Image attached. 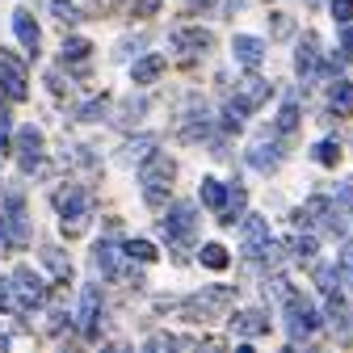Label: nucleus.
<instances>
[{"label": "nucleus", "instance_id": "nucleus-21", "mask_svg": "<svg viewBox=\"0 0 353 353\" xmlns=\"http://www.w3.org/2000/svg\"><path fill=\"white\" fill-rule=\"evenodd\" d=\"M198 198H202V206H210V210H223V206L232 202V190H228L223 181H214V176H206L202 190H198Z\"/></svg>", "mask_w": 353, "mask_h": 353}, {"label": "nucleus", "instance_id": "nucleus-20", "mask_svg": "<svg viewBox=\"0 0 353 353\" xmlns=\"http://www.w3.org/2000/svg\"><path fill=\"white\" fill-rule=\"evenodd\" d=\"M164 63H168V59H164L160 51H148L143 59H135V68H130V80H135V84H152V80L164 72Z\"/></svg>", "mask_w": 353, "mask_h": 353}, {"label": "nucleus", "instance_id": "nucleus-24", "mask_svg": "<svg viewBox=\"0 0 353 353\" xmlns=\"http://www.w3.org/2000/svg\"><path fill=\"white\" fill-rule=\"evenodd\" d=\"M42 265L59 278V282H72V261L59 252V248H42Z\"/></svg>", "mask_w": 353, "mask_h": 353}, {"label": "nucleus", "instance_id": "nucleus-39", "mask_svg": "<svg viewBox=\"0 0 353 353\" xmlns=\"http://www.w3.org/2000/svg\"><path fill=\"white\" fill-rule=\"evenodd\" d=\"M160 5L164 0H135V17H152V13H160Z\"/></svg>", "mask_w": 353, "mask_h": 353}, {"label": "nucleus", "instance_id": "nucleus-11", "mask_svg": "<svg viewBox=\"0 0 353 353\" xmlns=\"http://www.w3.org/2000/svg\"><path fill=\"white\" fill-rule=\"evenodd\" d=\"M172 47L185 51V55H206L214 47V34L202 26H185V30H172Z\"/></svg>", "mask_w": 353, "mask_h": 353}, {"label": "nucleus", "instance_id": "nucleus-15", "mask_svg": "<svg viewBox=\"0 0 353 353\" xmlns=\"http://www.w3.org/2000/svg\"><path fill=\"white\" fill-rule=\"evenodd\" d=\"M13 34H17V42H21L30 55H38V47H42V30H38V21H34L30 9H17V13H13Z\"/></svg>", "mask_w": 353, "mask_h": 353}, {"label": "nucleus", "instance_id": "nucleus-7", "mask_svg": "<svg viewBox=\"0 0 353 353\" xmlns=\"http://www.w3.org/2000/svg\"><path fill=\"white\" fill-rule=\"evenodd\" d=\"M0 88H5L9 101H26V97H30V88H26V68H21L9 51H0Z\"/></svg>", "mask_w": 353, "mask_h": 353}, {"label": "nucleus", "instance_id": "nucleus-23", "mask_svg": "<svg viewBox=\"0 0 353 353\" xmlns=\"http://www.w3.org/2000/svg\"><path fill=\"white\" fill-rule=\"evenodd\" d=\"M152 152H156V135H139V139H130V143L122 148V160H126V164H143Z\"/></svg>", "mask_w": 353, "mask_h": 353}, {"label": "nucleus", "instance_id": "nucleus-17", "mask_svg": "<svg viewBox=\"0 0 353 353\" xmlns=\"http://www.w3.org/2000/svg\"><path fill=\"white\" fill-rule=\"evenodd\" d=\"M270 93H274L270 80H261V76H244V80H240V101H244L248 110L265 105V101H270Z\"/></svg>", "mask_w": 353, "mask_h": 353}, {"label": "nucleus", "instance_id": "nucleus-31", "mask_svg": "<svg viewBox=\"0 0 353 353\" xmlns=\"http://www.w3.org/2000/svg\"><path fill=\"white\" fill-rule=\"evenodd\" d=\"M316 282H320L324 294H332L341 286V270H332V265H316Z\"/></svg>", "mask_w": 353, "mask_h": 353}, {"label": "nucleus", "instance_id": "nucleus-29", "mask_svg": "<svg viewBox=\"0 0 353 353\" xmlns=\"http://www.w3.org/2000/svg\"><path fill=\"white\" fill-rule=\"evenodd\" d=\"M88 38H63V63H80V59H88Z\"/></svg>", "mask_w": 353, "mask_h": 353}, {"label": "nucleus", "instance_id": "nucleus-36", "mask_svg": "<svg viewBox=\"0 0 353 353\" xmlns=\"http://www.w3.org/2000/svg\"><path fill=\"white\" fill-rule=\"evenodd\" d=\"M105 118V97L101 101H88L84 110H80V122H101Z\"/></svg>", "mask_w": 353, "mask_h": 353}, {"label": "nucleus", "instance_id": "nucleus-14", "mask_svg": "<svg viewBox=\"0 0 353 353\" xmlns=\"http://www.w3.org/2000/svg\"><path fill=\"white\" fill-rule=\"evenodd\" d=\"M88 194L80 190V185H63L59 194H55V210H59V219H84L88 214Z\"/></svg>", "mask_w": 353, "mask_h": 353}, {"label": "nucleus", "instance_id": "nucleus-2", "mask_svg": "<svg viewBox=\"0 0 353 353\" xmlns=\"http://www.w3.org/2000/svg\"><path fill=\"white\" fill-rule=\"evenodd\" d=\"M160 236L168 240V248L185 252L194 244V236H198V206L194 202H172L164 210V219H160Z\"/></svg>", "mask_w": 353, "mask_h": 353}, {"label": "nucleus", "instance_id": "nucleus-6", "mask_svg": "<svg viewBox=\"0 0 353 353\" xmlns=\"http://www.w3.org/2000/svg\"><path fill=\"white\" fill-rule=\"evenodd\" d=\"M278 139H282V135L274 130V135H261V139L248 148V164H252L256 172H265V176L282 164V143H278Z\"/></svg>", "mask_w": 353, "mask_h": 353}, {"label": "nucleus", "instance_id": "nucleus-40", "mask_svg": "<svg viewBox=\"0 0 353 353\" xmlns=\"http://www.w3.org/2000/svg\"><path fill=\"white\" fill-rule=\"evenodd\" d=\"M13 248V236H9V223H5V214H0V252H9Z\"/></svg>", "mask_w": 353, "mask_h": 353}, {"label": "nucleus", "instance_id": "nucleus-25", "mask_svg": "<svg viewBox=\"0 0 353 353\" xmlns=\"http://www.w3.org/2000/svg\"><path fill=\"white\" fill-rule=\"evenodd\" d=\"M294 126H299V97L290 93V97H286V105L278 110V122H274V130H278V135H290Z\"/></svg>", "mask_w": 353, "mask_h": 353}, {"label": "nucleus", "instance_id": "nucleus-8", "mask_svg": "<svg viewBox=\"0 0 353 353\" xmlns=\"http://www.w3.org/2000/svg\"><path fill=\"white\" fill-rule=\"evenodd\" d=\"M0 214H5V223H9L13 248H26L30 223H26V202H21V194H5V202H0Z\"/></svg>", "mask_w": 353, "mask_h": 353}, {"label": "nucleus", "instance_id": "nucleus-26", "mask_svg": "<svg viewBox=\"0 0 353 353\" xmlns=\"http://www.w3.org/2000/svg\"><path fill=\"white\" fill-rule=\"evenodd\" d=\"M198 261L206 265V270H228V261H232V256H228L223 244H202V248H198Z\"/></svg>", "mask_w": 353, "mask_h": 353}, {"label": "nucleus", "instance_id": "nucleus-13", "mask_svg": "<svg viewBox=\"0 0 353 353\" xmlns=\"http://www.w3.org/2000/svg\"><path fill=\"white\" fill-rule=\"evenodd\" d=\"M97 320H101V294H97V286H84V294H80V332H84V341H97Z\"/></svg>", "mask_w": 353, "mask_h": 353}, {"label": "nucleus", "instance_id": "nucleus-37", "mask_svg": "<svg viewBox=\"0 0 353 353\" xmlns=\"http://www.w3.org/2000/svg\"><path fill=\"white\" fill-rule=\"evenodd\" d=\"M332 198H336V206L353 219V185H336V194H332Z\"/></svg>", "mask_w": 353, "mask_h": 353}, {"label": "nucleus", "instance_id": "nucleus-28", "mask_svg": "<svg viewBox=\"0 0 353 353\" xmlns=\"http://www.w3.org/2000/svg\"><path fill=\"white\" fill-rule=\"evenodd\" d=\"M122 252H126L130 261H143V265L160 256V252H156V244H148V240H126V244H122Z\"/></svg>", "mask_w": 353, "mask_h": 353}, {"label": "nucleus", "instance_id": "nucleus-42", "mask_svg": "<svg viewBox=\"0 0 353 353\" xmlns=\"http://www.w3.org/2000/svg\"><path fill=\"white\" fill-rule=\"evenodd\" d=\"M307 5H320V0H307Z\"/></svg>", "mask_w": 353, "mask_h": 353}, {"label": "nucleus", "instance_id": "nucleus-19", "mask_svg": "<svg viewBox=\"0 0 353 353\" xmlns=\"http://www.w3.org/2000/svg\"><path fill=\"white\" fill-rule=\"evenodd\" d=\"M232 332H240V336H261V332H270V316H265V312H236V316H232Z\"/></svg>", "mask_w": 353, "mask_h": 353}, {"label": "nucleus", "instance_id": "nucleus-38", "mask_svg": "<svg viewBox=\"0 0 353 353\" xmlns=\"http://www.w3.org/2000/svg\"><path fill=\"white\" fill-rule=\"evenodd\" d=\"M341 59H353V21L341 26Z\"/></svg>", "mask_w": 353, "mask_h": 353}, {"label": "nucleus", "instance_id": "nucleus-18", "mask_svg": "<svg viewBox=\"0 0 353 353\" xmlns=\"http://www.w3.org/2000/svg\"><path fill=\"white\" fill-rule=\"evenodd\" d=\"M328 110L349 118L353 114V80H332L328 84Z\"/></svg>", "mask_w": 353, "mask_h": 353}, {"label": "nucleus", "instance_id": "nucleus-35", "mask_svg": "<svg viewBox=\"0 0 353 353\" xmlns=\"http://www.w3.org/2000/svg\"><path fill=\"white\" fill-rule=\"evenodd\" d=\"M332 21L336 26H349L353 21V0H332Z\"/></svg>", "mask_w": 353, "mask_h": 353}, {"label": "nucleus", "instance_id": "nucleus-32", "mask_svg": "<svg viewBox=\"0 0 353 353\" xmlns=\"http://www.w3.org/2000/svg\"><path fill=\"white\" fill-rule=\"evenodd\" d=\"M336 270H341V282L353 286V244H345V248L336 252Z\"/></svg>", "mask_w": 353, "mask_h": 353}, {"label": "nucleus", "instance_id": "nucleus-30", "mask_svg": "<svg viewBox=\"0 0 353 353\" xmlns=\"http://www.w3.org/2000/svg\"><path fill=\"white\" fill-rule=\"evenodd\" d=\"M312 160H316V164H336V160H341V143H336V139H320V143L312 148Z\"/></svg>", "mask_w": 353, "mask_h": 353}, {"label": "nucleus", "instance_id": "nucleus-4", "mask_svg": "<svg viewBox=\"0 0 353 353\" xmlns=\"http://www.w3.org/2000/svg\"><path fill=\"white\" fill-rule=\"evenodd\" d=\"M320 324H324V316H320L316 303H307L299 294L286 303V332H290V341H307L312 332H320Z\"/></svg>", "mask_w": 353, "mask_h": 353}, {"label": "nucleus", "instance_id": "nucleus-16", "mask_svg": "<svg viewBox=\"0 0 353 353\" xmlns=\"http://www.w3.org/2000/svg\"><path fill=\"white\" fill-rule=\"evenodd\" d=\"M294 68H299V76H316L320 72V42H316V34H303L299 51H294Z\"/></svg>", "mask_w": 353, "mask_h": 353}, {"label": "nucleus", "instance_id": "nucleus-12", "mask_svg": "<svg viewBox=\"0 0 353 353\" xmlns=\"http://www.w3.org/2000/svg\"><path fill=\"white\" fill-rule=\"evenodd\" d=\"M176 135H181L185 143L206 139V135H210V110H206V105H194L190 114H181V118H176Z\"/></svg>", "mask_w": 353, "mask_h": 353}, {"label": "nucleus", "instance_id": "nucleus-22", "mask_svg": "<svg viewBox=\"0 0 353 353\" xmlns=\"http://www.w3.org/2000/svg\"><path fill=\"white\" fill-rule=\"evenodd\" d=\"M93 270L105 274V278H118V248H114V244L101 240V244L93 248Z\"/></svg>", "mask_w": 353, "mask_h": 353}, {"label": "nucleus", "instance_id": "nucleus-9", "mask_svg": "<svg viewBox=\"0 0 353 353\" xmlns=\"http://www.w3.org/2000/svg\"><path fill=\"white\" fill-rule=\"evenodd\" d=\"M265 51H270V47H265V38H256V34H236V38H232V55H236V63L248 68V72L261 68Z\"/></svg>", "mask_w": 353, "mask_h": 353}, {"label": "nucleus", "instance_id": "nucleus-3", "mask_svg": "<svg viewBox=\"0 0 353 353\" xmlns=\"http://www.w3.org/2000/svg\"><path fill=\"white\" fill-rule=\"evenodd\" d=\"M42 303H47V282H42L34 270H17L9 278V312L30 316L34 307H42Z\"/></svg>", "mask_w": 353, "mask_h": 353}, {"label": "nucleus", "instance_id": "nucleus-10", "mask_svg": "<svg viewBox=\"0 0 353 353\" xmlns=\"http://www.w3.org/2000/svg\"><path fill=\"white\" fill-rule=\"evenodd\" d=\"M38 160H42V130L38 126H21L17 130V164H21V172H34Z\"/></svg>", "mask_w": 353, "mask_h": 353}, {"label": "nucleus", "instance_id": "nucleus-34", "mask_svg": "<svg viewBox=\"0 0 353 353\" xmlns=\"http://www.w3.org/2000/svg\"><path fill=\"white\" fill-rule=\"evenodd\" d=\"M9 135H13V114L9 105H0V156L9 152Z\"/></svg>", "mask_w": 353, "mask_h": 353}, {"label": "nucleus", "instance_id": "nucleus-41", "mask_svg": "<svg viewBox=\"0 0 353 353\" xmlns=\"http://www.w3.org/2000/svg\"><path fill=\"white\" fill-rule=\"evenodd\" d=\"M194 5H202V9H206V5H214V0H194Z\"/></svg>", "mask_w": 353, "mask_h": 353}, {"label": "nucleus", "instance_id": "nucleus-33", "mask_svg": "<svg viewBox=\"0 0 353 353\" xmlns=\"http://www.w3.org/2000/svg\"><path fill=\"white\" fill-rule=\"evenodd\" d=\"M290 252H294L299 261H312V256H316V236H294Z\"/></svg>", "mask_w": 353, "mask_h": 353}, {"label": "nucleus", "instance_id": "nucleus-5", "mask_svg": "<svg viewBox=\"0 0 353 353\" xmlns=\"http://www.w3.org/2000/svg\"><path fill=\"white\" fill-rule=\"evenodd\" d=\"M270 219H261V214H244L240 219V248H244V256L248 261H256L265 248H270Z\"/></svg>", "mask_w": 353, "mask_h": 353}, {"label": "nucleus", "instance_id": "nucleus-27", "mask_svg": "<svg viewBox=\"0 0 353 353\" xmlns=\"http://www.w3.org/2000/svg\"><path fill=\"white\" fill-rule=\"evenodd\" d=\"M244 114H248V105H244L240 97H232V101L223 105V122H219V126H223V130H240V126H244Z\"/></svg>", "mask_w": 353, "mask_h": 353}, {"label": "nucleus", "instance_id": "nucleus-1", "mask_svg": "<svg viewBox=\"0 0 353 353\" xmlns=\"http://www.w3.org/2000/svg\"><path fill=\"white\" fill-rule=\"evenodd\" d=\"M176 176V164L164 156V152H152L143 164H139V194L152 210H164L168 206V185Z\"/></svg>", "mask_w": 353, "mask_h": 353}]
</instances>
